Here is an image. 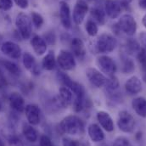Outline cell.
Wrapping results in <instances>:
<instances>
[{"instance_id": "1", "label": "cell", "mask_w": 146, "mask_h": 146, "mask_svg": "<svg viewBox=\"0 0 146 146\" xmlns=\"http://www.w3.org/2000/svg\"><path fill=\"white\" fill-rule=\"evenodd\" d=\"M57 78L63 86L69 88L73 93L74 99H73L72 106L74 111L77 113L81 112L84 109V106L86 102L85 100L86 92L84 87L81 83L72 80L66 73L61 71H59L57 72Z\"/></svg>"}, {"instance_id": "2", "label": "cell", "mask_w": 146, "mask_h": 146, "mask_svg": "<svg viewBox=\"0 0 146 146\" xmlns=\"http://www.w3.org/2000/svg\"><path fill=\"white\" fill-rule=\"evenodd\" d=\"M59 133L69 135H82L85 132L83 121L76 115H69L64 117L57 127Z\"/></svg>"}, {"instance_id": "3", "label": "cell", "mask_w": 146, "mask_h": 146, "mask_svg": "<svg viewBox=\"0 0 146 146\" xmlns=\"http://www.w3.org/2000/svg\"><path fill=\"white\" fill-rule=\"evenodd\" d=\"M117 46V40L110 34L103 33L97 39L90 42L88 48L92 54H108L114 51Z\"/></svg>"}, {"instance_id": "4", "label": "cell", "mask_w": 146, "mask_h": 146, "mask_svg": "<svg viewBox=\"0 0 146 146\" xmlns=\"http://www.w3.org/2000/svg\"><path fill=\"white\" fill-rule=\"evenodd\" d=\"M15 26L23 39L27 40L30 38L33 31V22L27 15L23 12L19 13L15 18Z\"/></svg>"}, {"instance_id": "5", "label": "cell", "mask_w": 146, "mask_h": 146, "mask_svg": "<svg viewBox=\"0 0 146 146\" xmlns=\"http://www.w3.org/2000/svg\"><path fill=\"white\" fill-rule=\"evenodd\" d=\"M118 31L122 32L124 34L129 36H133L137 31V22L134 17L129 14L121 15L116 24Z\"/></svg>"}, {"instance_id": "6", "label": "cell", "mask_w": 146, "mask_h": 146, "mask_svg": "<svg viewBox=\"0 0 146 146\" xmlns=\"http://www.w3.org/2000/svg\"><path fill=\"white\" fill-rule=\"evenodd\" d=\"M117 126L119 129L123 133H133L135 128V119L128 111L121 110L118 114Z\"/></svg>"}, {"instance_id": "7", "label": "cell", "mask_w": 146, "mask_h": 146, "mask_svg": "<svg viewBox=\"0 0 146 146\" xmlns=\"http://www.w3.org/2000/svg\"><path fill=\"white\" fill-rule=\"evenodd\" d=\"M57 65L63 71H72L76 66V61L75 56L72 52H69L66 49L60 51L56 58Z\"/></svg>"}, {"instance_id": "8", "label": "cell", "mask_w": 146, "mask_h": 146, "mask_svg": "<svg viewBox=\"0 0 146 146\" xmlns=\"http://www.w3.org/2000/svg\"><path fill=\"white\" fill-rule=\"evenodd\" d=\"M97 66L102 73L106 74L107 76H114L116 72L117 66L114 60L108 55H100L97 58L96 60Z\"/></svg>"}, {"instance_id": "9", "label": "cell", "mask_w": 146, "mask_h": 146, "mask_svg": "<svg viewBox=\"0 0 146 146\" xmlns=\"http://www.w3.org/2000/svg\"><path fill=\"white\" fill-rule=\"evenodd\" d=\"M88 12V5L85 0H76L73 9L72 19L74 23L77 26L81 25Z\"/></svg>"}, {"instance_id": "10", "label": "cell", "mask_w": 146, "mask_h": 146, "mask_svg": "<svg viewBox=\"0 0 146 146\" xmlns=\"http://www.w3.org/2000/svg\"><path fill=\"white\" fill-rule=\"evenodd\" d=\"M86 76L88 80V82L94 86L95 88H100L102 87H105L107 78L104 76V74L95 68L90 67L86 70Z\"/></svg>"}, {"instance_id": "11", "label": "cell", "mask_w": 146, "mask_h": 146, "mask_svg": "<svg viewBox=\"0 0 146 146\" xmlns=\"http://www.w3.org/2000/svg\"><path fill=\"white\" fill-rule=\"evenodd\" d=\"M1 52L13 60H19L21 56V48L15 42L11 41H7L2 43L0 47Z\"/></svg>"}, {"instance_id": "12", "label": "cell", "mask_w": 146, "mask_h": 146, "mask_svg": "<svg viewBox=\"0 0 146 146\" xmlns=\"http://www.w3.org/2000/svg\"><path fill=\"white\" fill-rule=\"evenodd\" d=\"M60 20L61 25L66 29H70L72 27V18H71V9L66 3V1H60Z\"/></svg>"}, {"instance_id": "13", "label": "cell", "mask_w": 146, "mask_h": 146, "mask_svg": "<svg viewBox=\"0 0 146 146\" xmlns=\"http://www.w3.org/2000/svg\"><path fill=\"white\" fill-rule=\"evenodd\" d=\"M71 49L73 55L79 60H83L87 54L86 47L83 41L79 37H74L71 41Z\"/></svg>"}, {"instance_id": "14", "label": "cell", "mask_w": 146, "mask_h": 146, "mask_svg": "<svg viewBox=\"0 0 146 146\" xmlns=\"http://www.w3.org/2000/svg\"><path fill=\"white\" fill-rule=\"evenodd\" d=\"M25 113L27 119L28 121V123H30L33 126H36L40 123V109L38 106L35 104H30L26 106Z\"/></svg>"}, {"instance_id": "15", "label": "cell", "mask_w": 146, "mask_h": 146, "mask_svg": "<svg viewBox=\"0 0 146 146\" xmlns=\"http://www.w3.org/2000/svg\"><path fill=\"white\" fill-rule=\"evenodd\" d=\"M60 105L64 109L68 108L71 105H72L74 95L72 90L65 86H62L59 88V93L57 96Z\"/></svg>"}, {"instance_id": "16", "label": "cell", "mask_w": 146, "mask_h": 146, "mask_svg": "<svg viewBox=\"0 0 146 146\" xmlns=\"http://www.w3.org/2000/svg\"><path fill=\"white\" fill-rule=\"evenodd\" d=\"M105 12L110 19L118 18L121 12V3L115 0H106L105 2Z\"/></svg>"}, {"instance_id": "17", "label": "cell", "mask_w": 146, "mask_h": 146, "mask_svg": "<svg viewBox=\"0 0 146 146\" xmlns=\"http://www.w3.org/2000/svg\"><path fill=\"white\" fill-rule=\"evenodd\" d=\"M9 102L10 107L15 111L20 112V113L25 111V108H26L25 100L21 94L17 92L11 93L9 97Z\"/></svg>"}, {"instance_id": "18", "label": "cell", "mask_w": 146, "mask_h": 146, "mask_svg": "<svg viewBox=\"0 0 146 146\" xmlns=\"http://www.w3.org/2000/svg\"><path fill=\"white\" fill-rule=\"evenodd\" d=\"M124 87H125L127 93H128L129 94H132V95L138 94L139 93H140L142 91L141 80L136 76H133L129 77L126 81Z\"/></svg>"}, {"instance_id": "19", "label": "cell", "mask_w": 146, "mask_h": 146, "mask_svg": "<svg viewBox=\"0 0 146 146\" xmlns=\"http://www.w3.org/2000/svg\"><path fill=\"white\" fill-rule=\"evenodd\" d=\"M22 63L27 71H30L32 74L38 76L40 75V69L37 66L34 56L29 52H25L22 55Z\"/></svg>"}, {"instance_id": "20", "label": "cell", "mask_w": 146, "mask_h": 146, "mask_svg": "<svg viewBox=\"0 0 146 146\" xmlns=\"http://www.w3.org/2000/svg\"><path fill=\"white\" fill-rule=\"evenodd\" d=\"M96 117H97V120H98L99 123L100 124L101 127H103L106 131L110 133L114 130V128H115L114 121L108 112H106L105 110L98 111Z\"/></svg>"}, {"instance_id": "21", "label": "cell", "mask_w": 146, "mask_h": 146, "mask_svg": "<svg viewBox=\"0 0 146 146\" xmlns=\"http://www.w3.org/2000/svg\"><path fill=\"white\" fill-rule=\"evenodd\" d=\"M42 104L45 110L50 114L57 112L60 110V108H63L57 97H51V96L45 95L43 98H42Z\"/></svg>"}, {"instance_id": "22", "label": "cell", "mask_w": 146, "mask_h": 146, "mask_svg": "<svg viewBox=\"0 0 146 146\" xmlns=\"http://www.w3.org/2000/svg\"><path fill=\"white\" fill-rule=\"evenodd\" d=\"M31 46L33 49V51L36 53V55L38 56H42L43 55L48 48V44L46 43L45 40L42 37V36H38V35H35L31 38L30 41Z\"/></svg>"}, {"instance_id": "23", "label": "cell", "mask_w": 146, "mask_h": 146, "mask_svg": "<svg viewBox=\"0 0 146 146\" xmlns=\"http://www.w3.org/2000/svg\"><path fill=\"white\" fill-rule=\"evenodd\" d=\"M88 134L94 143H100L105 139V133L102 128L96 123H92L88 126Z\"/></svg>"}, {"instance_id": "24", "label": "cell", "mask_w": 146, "mask_h": 146, "mask_svg": "<svg viewBox=\"0 0 146 146\" xmlns=\"http://www.w3.org/2000/svg\"><path fill=\"white\" fill-rule=\"evenodd\" d=\"M132 107L136 114L142 118H146V99L144 97H137L132 101Z\"/></svg>"}, {"instance_id": "25", "label": "cell", "mask_w": 146, "mask_h": 146, "mask_svg": "<svg viewBox=\"0 0 146 146\" xmlns=\"http://www.w3.org/2000/svg\"><path fill=\"white\" fill-rule=\"evenodd\" d=\"M22 133L26 139L31 143H35L38 139V133L36 130L30 123L23 122L22 124Z\"/></svg>"}, {"instance_id": "26", "label": "cell", "mask_w": 146, "mask_h": 146, "mask_svg": "<svg viewBox=\"0 0 146 146\" xmlns=\"http://www.w3.org/2000/svg\"><path fill=\"white\" fill-rule=\"evenodd\" d=\"M56 65H57V61H56V57H55L54 52L50 50L43 57V59L42 60V67L44 70L50 72V71H53L55 69Z\"/></svg>"}, {"instance_id": "27", "label": "cell", "mask_w": 146, "mask_h": 146, "mask_svg": "<svg viewBox=\"0 0 146 146\" xmlns=\"http://www.w3.org/2000/svg\"><path fill=\"white\" fill-rule=\"evenodd\" d=\"M90 16L91 20L100 25H105L106 23V12L105 9L100 7H94L90 10Z\"/></svg>"}, {"instance_id": "28", "label": "cell", "mask_w": 146, "mask_h": 146, "mask_svg": "<svg viewBox=\"0 0 146 146\" xmlns=\"http://www.w3.org/2000/svg\"><path fill=\"white\" fill-rule=\"evenodd\" d=\"M140 49V44L137 40L133 38H129L127 40L125 44V51L128 55H137Z\"/></svg>"}, {"instance_id": "29", "label": "cell", "mask_w": 146, "mask_h": 146, "mask_svg": "<svg viewBox=\"0 0 146 146\" xmlns=\"http://www.w3.org/2000/svg\"><path fill=\"white\" fill-rule=\"evenodd\" d=\"M0 63L4 67V69H6L7 72H9L13 76H19L21 74V68L15 63L5 60H2Z\"/></svg>"}, {"instance_id": "30", "label": "cell", "mask_w": 146, "mask_h": 146, "mask_svg": "<svg viewBox=\"0 0 146 146\" xmlns=\"http://www.w3.org/2000/svg\"><path fill=\"white\" fill-rule=\"evenodd\" d=\"M119 86H120L119 81L115 75L110 76H109V78H107L106 85H105V87L106 88V92L117 91L119 88Z\"/></svg>"}, {"instance_id": "31", "label": "cell", "mask_w": 146, "mask_h": 146, "mask_svg": "<svg viewBox=\"0 0 146 146\" xmlns=\"http://www.w3.org/2000/svg\"><path fill=\"white\" fill-rule=\"evenodd\" d=\"M85 30L88 33V35L90 36H97L99 32V27L96 22H94L93 20H88L85 24Z\"/></svg>"}, {"instance_id": "32", "label": "cell", "mask_w": 146, "mask_h": 146, "mask_svg": "<svg viewBox=\"0 0 146 146\" xmlns=\"http://www.w3.org/2000/svg\"><path fill=\"white\" fill-rule=\"evenodd\" d=\"M31 20H32V22L33 24V26L36 27V29H40L42 27V26L43 25L44 23V21H43V17L37 12H32L31 14Z\"/></svg>"}, {"instance_id": "33", "label": "cell", "mask_w": 146, "mask_h": 146, "mask_svg": "<svg viewBox=\"0 0 146 146\" xmlns=\"http://www.w3.org/2000/svg\"><path fill=\"white\" fill-rule=\"evenodd\" d=\"M135 69L134 62L130 59H124L122 63V72L125 74H130L132 73Z\"/></svg>"}, {"instance_id": "34", "label": "cell", "mask_w": 146, "mask_h": 146, "mask_svg": "<svg viewBox=\"0 0 146 146\" xmlns=\"http://www.w3.org/2000/svg\"><path fill=\"white\" fill-rule=\"evenodd\" d=\"M137 60L140 65V68L143 72H146V49L141 48L139 52L137 54Z\"/></svg>"}, {"instance_id": "35", "label": "cell", "mask_w": 146, "mask_h": 146, "mask_svg": "<svg viewBox=\"0 0 146 146\" xmlns=\"http://www.w3.org/2000/svg\"><path fill=\"white\" fill-rule=\"evenodd\" d=\"M42 38L45 40L47 44L49 45H54L56 42V36L55 34L54 33V32H48L45 34H43Z\"/></svg>"}, {"instance_id": "36", "label": "cell", "mask_w": 146, "mask_h": 146, "mask_svg": "<svg viewBox=\"0 0 146 146\" xmlns=\"http://www.w3.org/2000/svg\"><path fill=\"white\" fill-rule=\"evenodd\" d=\"M62 146H81V144L78 140L72 139L70 137H63Z\"/></svg>"}, {"instance_id": "37", "label": "cell", "mask_w": 146, "mask_h": 146, "mask_svg": "<svg viewBox=\"0 0 146 146\" xmlns=\"http://www.w3.org/2000/svg\"><path fill=\"white\" fill-rule=\"evenodd\" d=\"M113 146H132L130 141L125 138V137H117L114 143H113Z\"/></svg>"}, {"instance_id": "38", "label": "cell", "mask_w": 146, "mask_h": 146, "mask_svg": "<svg viewBox=\"0 0 146 146\" xmlns=\"http://www.w3.org/2000/svg\"><path fill=\"white\" fill-rule=\"evenodd\" d=\"M39 145L40 146H54L51 139L48 135H42L39 139Z\"/></svg>"}, {"instance_id": "39", "label": "cell", "mask_w": 146, "mask_h": 146, "mask_svg": "<svg viewBox=\"0 0 146 146\" xmlns=\"http://www.w3.org/2000/svg\"><path fill=\"white\" fill-rule=\"evenodd\" d=\"M13 7L12 0H0V9L3 11H8Z\"/></svg>"}, {"instance_id": "40", "label": "cell", "mask_w": 146, "mask_h": 146, "mask_svg": "<svg viewBox=\"0 0 146 146\" xmlns=\"http://www.w3.org/2000/svg\"><path fill=\"white\" fill-rule=\"evenodd\" d=\"M9 146H24V144L20 139V138L15 135H11L9 138Z\"/></svg>"}, {"instance_id": "41", "label": "cell", "mask_w": 146, "mask_h": 146, "mask_svg": "<svg viewBox=\"0 0 146 146\" xmlns=\"http://www.w3.org/2000/svg\"><path fill=\"white\" fill-rule=\"evenodd\" d=\"M14 2L19 8L22 9H26L29 6V0H14Z\"/></svg>"}, {"instance_id": "42", "label": "cell", "mask_w": 146, "mask_h": 146, "mask_svg": "<svg viewBox=\"0 0 146 146\" xmlns=\"http://www.w3.org/2000/svg\"><path fill=\"white\" fill-rule=\"evenodd\" d=\"M139 41H140L142 46L144 47V48L146 49V32L140 33L139 35Z\"/></svg>"}, {"instance_id": "43", "label": "cell", "mask_w": 146, "mask_h": 146, "mask_svg": "<svg viewBox=\"0 0 146 146\" xmlns=\"http://www.w3.org/2000/svg\"><path fill=\"white\" fill-rule=\"evenodd\" d=\"M139 5L140 8L146 9V0H139Z\"/></svg>"}, {"instance_id": "44", "label": "cell", "mask_w": 146, "mask_h": 146, "mask_svg": "<svg viewBox=\"0 0 146 146\" xmlns=\"http://www.w3.org/2000/svg\"><path fill=\"white\" fill-rule=\"evenodd\" d=\"M133 0H121V4H124V5H128L130 3H132Z\"/></svg>"}, {"instance_id": "45", "label": "cell", "mask_w": 146, "mask_h": 146, "mask_svg": "<svg viewBox=\"0 0 146 146\" xmlns=\"http://www.w3.org/2000/svg\"><path fill=\"white\" fill-rule=\"evenodd\" d=\"M142 24H143V26L146 28V14L144 15V17L142 19Z\"/></svg>"}, {"instance_id": "46", "label": "cell", "mask_w": 146, "mask_h": 146, "mask_svg": "<svg viewBox=\"0 0 146 146\" xmlns=\"http://www.w3.org/2000/svg\"><path fill=\"white\" fill-rule=\"evenodd\" d=\"M143 81L146 83V72H144V74H143Z\"/></svg>"}, {"instance_id": "47", "label": "cell", "mask_w": 146, "mask_h": 146, "mask_svg": "<svg viewBox=\"0 0 146 146\" xmlns=\"http://www.w3.org/2000/svg\"><path fill=\"white\" fill-rule=\"evenodd\" d=\"M0 146H5L4 143H3V139H1V137H0Z\"/></svg>"}, {"instance_id": "48", "label": "cell", "mask_w": 146, "mask_h": 146, "mask_svg": "<svg viewBox=\"0 0 146 146\" xmlns=\"http://www.w3.org/2000/svg\"><path fill=\"white\" fill-rule=\"evenodd\" d=\"M86 2H95V1H97V0H85Z\"/></svg>"}, {"instance_id": "49", "label": "cell", "mask_w": 146, "mask_h": 146, "mask_svg": "<svg viewBox=\"0 0 146 146\" xmlns=\"http://www.w3.org/2000/svg\"><path fill=\"white\" fill-rule=\"evenodd\" d=\"M1 108H2V106H1V103H0V110H1Z\"/></svg>"}, {"instance_id": "50", "label": "cell", "mask_w": 146, "mask_h": 146, "mask_svg": "<svg viewBox=\"0 0 146 146\" xmlns=\"http://www.w3.org/2000/svg\"><path fill=\"white\" fill-rule=\"evenodd\" d=\"M64 1H67V0H64Z\"/></svg>"}]
</instances>
